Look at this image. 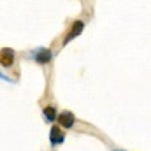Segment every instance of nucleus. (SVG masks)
<instances>
[{"label": "nucleus", "mask_w": 151, "mask_h": 151, "mask_svg": "<svg viewBox=\"0 0 151 151\" xmlns=\"http://www.w3.org/2000/svg\"><path fill=\"white\" fill-rule=\"evenodd\" d=\"M32 58L39 65H47L53 60V51L47 49V47H37V49L32 51Z\"/></svg>", "instance_id": "f257e3e1"}, {"label": "nucleus", "mask_w": 151, "mask_h": 151, "mask_svg": "<svg viewBox=\"0 0 151 151\" xmlns=\"http://www.w3.org/2000/svg\"><path fill=\"white\" fill-rule=\"evenodd\" d=\"M83 30H84V21H83V19H76L74 23H72V27H70V30L65 34V39H63V42H62V44H63V46H67L70 40H74L76 37H79Z\"/></svg>", "instance_id": "f03ea898"}, {"label": "nucleus", "mask_w": 151, "mask_h": 151, "mask_svg": "<svg viewBox=\"0 0 151 151\" xmlns=\"http://www.w3.org/2000/svg\"><path fill=\"white\" fill-rule=\"evenodd\" d=\"M49 141H51L53 148H56V146H60V144L65 142V134H63V130H62L60 125L51 127V130H49Z\"/></svg>", "instance_id": "7ed1b4c3"}, {"label": "nucleus", "mask_w": 151, "mask_h": 151, "mask_svg": "<svg viewBox=\"0 0 151 151\" xmlns=\"http://www.w3.org/2000/svg\"><path fill=\"white\" fill-rule=\"evenodd\" d=\"M56 121H58V125H60L62 128H72L76 125V116H74V113H70V111H62V113L58 114Z\"/></svg>", "instance_id": "20e7f679"}, {"label": "nucleus", "mask_w": 151, "mask_h": 151, "mask_svg": "<svg viewBox=\"0 0 151 151\" xmlns=\"http://www.w3.org/2000/svg\"><path fill=\"white\" fill-rule=\"evenodd\" d=\"M14 58H16V53H14L12 47H4V49H2V55H0V63H2V67H12Z\"/></svg>", "instance_id": "39448f33"}, {"label": "nucleus", "mask_w": 151, "mask_h": 151, "mask_svg": "<svg viewBox=\"0 0 151 151\" xmlns=\"http://www.w3.org/2000/svg\"><path fill=\"white\" fill-rule=\"evenodd\" d=\"M42 116H44V119H46L47 123H53V121H56V118H58L56 109H55L53 106H46V107L42 109Z\"/></svg>", "instance_id": "423d86ee"}, {"label": "nucleus", "mask_w": 151, "mask_h": 151, "mask_svg": "<svg viewBox=\"0 0 151 151\" xmlns=\"http://www.w3.org/2000/svg\"><path fill=\"white\" fill-rule=\"evenodd\" d=\"M0 79H2V81H7V83H14V79H11L9 76H5L2 70H0Z\"/></svg>", "instance_id": "0eeeda50"}, {"label": "nucleus", "mask_w": 151, "mask_h": 151, "mask_svg": "<svg viewBox=\"0 0 151 151\" xmlns=\"http://www.w3.org/2000/svg\"><path fill=\"white\" fill-rule=\"evenodd\" d=\"M114 151H121V150H114Z\"/></svg>", "instance_id": "6e6552de"}]
</instances>
